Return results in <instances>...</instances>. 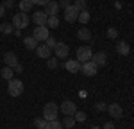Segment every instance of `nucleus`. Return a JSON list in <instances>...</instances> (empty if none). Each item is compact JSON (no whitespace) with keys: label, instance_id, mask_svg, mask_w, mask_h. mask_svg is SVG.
<instances>
[{"label":"nucleus","instance_id":"obj_1","mask_svg":"<svg viewBox=\"0 0 134 129\" xmlns=\"http://www.w3.org/2000/svg\"><path fill=\"white\" fill-rule=\"evenodd\" d=\"M7 93L11 97H20L23 93V83L20 79H11L9 84H7Z\"/></svg>","mask_w":134,"mask_h":129},{"label":"nucleus","instance_id":"obj_2","mask_svg":"<svg viewBox=\"0 0 134 129\" xmlns=\"http://www.w3.org/2000/svg\"><path fill=\"white\" fill-rule=\"evenodd\" d=\"M57 113H59V106L54 104V102H47L45 108H43V118L45 120H55Z\"/></svg>","mask_w":134,"mask_h":129},{"label":"nucleus","instance_id":"obj_3","mask_svg":"<svg viewBox=\"0 0 134 129\" xmlns=\"http://www.w3.org/2000/svg\"><path fill=\"white\" fill-rule=\"evenodd\" d=\"M27 25H29V14H27V13H16V14H14V16H13V27H14V29H25V27H27Z\"/></svg>","mask_w":134,"mask_h":129},{"label":"nucleus","instance_id":"obj_4","mask_svg":"<svg viewBox=\"0 0 134 129\" xmlns=\"http://www.w3.org/2000/svg\"><path fill=\"white\" fill-rule=\"evenodd\" d=\"M75 54H77V61L79 63H86V61H91V49L90 47H79L77 50H75Z\"/></svg>","mask_w":134,"mask_h":129},{"label":"nucleus","instance_id":"obj_5","mask_svg":"<svg viewBox=\"0 0 134 129\" xmlns=\"http://www.w3.org/2000/svg\"><path fill=\"white\" fill-rule=\"evenodd\" d=\"M32 36H34L38 41H47V38L50 36V34H48V27H47V25H36Z\"/></svg>","mask_w":134,"mask_h":129},{"label":"nucleus","instance_id":"obj_6","mask_svg":"<svg viewBox=\"0 0 134 129\" xmlns=\"http://www.w3.org/2000/svg\"><path fill=\"white\" fill-rule=\"evenodd\" d=\"M54 52H55V57H57V59H64V57H68L70 49H68V45H66V43L57 41V45L54 47Z\"/></svg>","mask_w":134,"mask_h":129},{"label":"nucleus","instance_id":"obj_7","mask_svg":"<svg viewBox=\"0 0 134 129\" xmlns=\"http://www.w3.org/2000/svg\"><path fill=\"white\" fill-rule=\"evenodd\" d=\"M97 70H98V66L93 63V61H86V63L81 64V72H82L84 75H88V77L97 75Z\"/></svg>","mask_w":134,"mask_h":129},{"label":"nucleus","instance_id":"obj_8","mask_svg":"<svg viewBox=\"0 0 134 129\" xmlns=\"http://www.w3.org/2000/svg\"><path fill=\"white\" fill-rule=\"evenodd\" d=\"M59 111H63L66 117H73V115H75V111H77V106L73 104L72 100H64L61 106H59Z\"/></svg>","mask_w":134,"mask_h":129},{"label":"nucleus","instance_id":"obj_9","mask_svg":"<svg viewBox=\"0 0 134 129\" xmlns=\"http://www.w3.org/2000/svg\"><path fill=\"white\" fill-rule=\"evenodd\" d=\"M77 18H79V11L73 7V4L68 6V7L64 9V20L70 22V23H73V22H77Z\"/></svg>","mask_w":134,"mask_h":129},{"label":"nucleus","instance_id":"obj_10","mask_svg":"<svg viewBox=\"0 0 134 129\" xmlns=\"http://www.w3.org/2000/svg\"><path fill=\"white\" fill-rule=\"evenodd\" d=\"M47 20H48V14H47L45 11H36V13L32 14V22H34L36 25H47Z\"/></svg>","mask_w":134,"mask_h":129},{"label":"nucleus","instance_id":"obj_11","mask_svg":"<svg viewBox=\"0 0 134 129\" xmlns=\"http://www.w3.org/2000/svg\"><path fill=\"white\" fill-rule=\"evenodd\" d=\"M50 54H52V49H48L45 43H41V45H38V47H36V56H38V57H41V59H48V57H50Z\"/></svg>","mask_w":134,"mask_h":129},{"label":"nucleus","instance_id":"obj_12","mask_svg":"<svg viewBox=\"0 0 134 129\" xmlns=\"http://www.w3.org/2000/svg\"><path fill=\"white\" fill-rule=\"evenodd\" d=\"M107 111H109V115H111L113 118H122V115H124L122 106H120V104H116V102L109 104V106H107Z\"/></svg>","mask_w":134,"mask_h":129},{"label":"nucleus","instance_id":"obj_13","mask_svg":"<svg viewBox=\"0 0 134 129\" xmlns=\"http://www.w3.org/2000/svg\"><path fill=\"white\" fill-rule=\"evenodd\" d=\"M91 61L97 64V66H105V64H107V54H105V52L93 54V56H91Z\"/></svg>","mask_w":134,"mask_h":129},{"label":"nucleus","instance_id":"obj_14","mask_svg":"<svg viewBox=\"0 0 134 129\" xmlns=\"http://www.w3.org/2000/svg\"><path fill=\"white\" fill-rule=\"evenodd\" d=\"M81 64L82 63H79L77 59H70V61L64 63V68H66L70 74H77V72H81Z\"/></svg>","mask_w":134,"mask_h":129},{"label":"nucleus","instance_id":"obj_15","mask_svg":"<svg viewBox=\"0 0 134 129\" xmlns=\"http://www.w3.org/2000/svg\"><path fill=\"white\" fill-rule=\"evenodd\" d=\"M4 63H5V66L14 68V64H18V57H16V54H14V52H5V54H4Z\"/></svg>","mask_w":134,"mask_h":129},{"label":"nucleus","instance_id":"obj_16","mask_svg":"<svg viewBox=\"0 0 134 129\" xmlns=\"http://www.w3.org/2000/svg\"><path fill=\"white\" fill-rule=\"evenodd\" d=\"M45 13L48 14V16H57V11H59V4L57 2H50V4H47L45 6Z\"/></svg>","mask_w":134,"mask_h":129},{"label":"nucleus","instance_id":"obj_17","mask_svg":"<svg viewBox=\"0 0 134 129\" xmlns=\"http://www.w3.org/2000/svg\"><path fill=\"white\" fill-rule=\"evenodd\" d=\"M116 50H118L120 56H129V54H131V45H129L127 41H118Z\"/></svg>","mask_w":134,"mask_h":129},{"label":"nucleus","instance_id":"obj_18","mask_svg":"<svg viewBox=\"0 0 134 129\" xmlns=\"http://www.w3.org/2000/svg\"><path fill=\"white\" fill-rule=\"evenodd\" d=\"M23 45H25L27 49H31V50H36V47H38V40H36L34 36H27V38L23 40Z\"/></svg>","mask_w":134,"mask_h":129},{"label":"nucleus","instance_id":"obj_19","mask_svg":"<svg viewBox=\"0 0 134 129\" xmlns=\"http://www.w3.org/2000/svg\"><path fill=\"white\" fill-rule=\"evenodd\" d=\"M0 32H2V34H13V32H14L13 23H9V22H2V23H0Z\"/></svg>","mask_w":134,"mask_h":129},{"label":"nucleus","instance_id":"obj_20","mask_svg":"<svg viewBox=\"0 0 134 129\" xmlns=\"http://www.w3.org/2000/svg\"><path fill=\"white\" fill-rule=\"evenodd\" d=\"M77 36L82 40V41H88V40H91V32H90V29H86V27H82V29H79V32H77Z\"/></svg>","mask_w":134,"mask_h":129},{"label":"nucleus","instance_id":"obj_21","mask_svg":"<svg viewBox=\"0 0 134 129\" xmlns=\"http://www.w3.org/2000/svg\"><path fill=\"white\" fill-rule=\"evenodd\" d=\"M0 75H2V77H4V79H13V77H14V72H13V68H11V66H4V68H2V70H0Z\"/></svg>","mask_w":134,"mask_h":129},{"label":"nucleus","instance_id":"obj_22","mask_svg":"<svg viewBox=\"0 0 134 129\" xmlns=\"http://www.w3.org/2000/svg\"><path fill=\"white\" fill-rule=\"evenodd\" d=\"M45 129H64V127L59 122V118H55V120H47V127Z\"/></svg>","mask_w":134,"mask_h":129},{"label":"nucleus","instance_id":"obj_23","mask_svg":"<svg viewBox=\"0 0 134 129\" xmlns=\"http://www.w3.org/2000/svg\"><path fill=\"white\" fill-rule=\"evenodd\" d=\"M90 18H91V14H90V11L86 9V11H81V13H79V18H77V22H81V23H84V25H86V23L90 22Z\"/></svg>","mask_w":134,"mask_h":129},{"label":"nucleus","instance_id":"obj_24","mask_svg":"<svg viewBox=\"0 0 134 129\" xmlns=\"http://www.w3.org/2000/svg\"><path fill=\"white\" fill-rule=\"evenodd\" d=\"M47 27H50V29H57V27H59V18H57V16H48V20H47Z\"/></svg>","mask_w":134,"mask_h":129},{"label":"nucleus","instance_id":"obj_25","mask_svg":"<svg viewBox=\"0 0 134 129\" xmlns=\"http://www.w3.org/2000/svg\"><path fill=\"white\" fill-rule=\"evenodd\" d=\"M32 4L31 0H20V9H21V13H27V11H31L32 9Z\"/></svg>","mask_w":134,"mask_h":129},{"label":"nucleus","instance_id":"obj_26","mask_svg":"<svg viewBox=\"0 0 134 129\" xmlns=\"http://www.w3.org/2000/svg\"><path fill=\"white\" fill-rule=\"evenodd\" d=\"M73 7L79 11V13H81V11H86V7H88V2H86V0H75V2H73Z\"/></svg>","mask_w":134,"mask_h":129},{"label":"nucleus","instance_id":"obj_27","mask_svg":"<svg viewBox=\"0 0 134 129\" xmlns=\"http://www.w3.org/2000/svg\"><path fill=\"white\" fill-rule=\"evenodd\" d=\"M61 124H63V127L72 129L73 126H75V118H73V117H66V118H64V120L61 122Z\"/></svg>","mask_w":134,"mask_h":129},{"label":"nucleus","instance_id":"obj_28","mask_svg":"<svg viewBox=\"0 0 134 129\" xmlns=\"http://www.w3.org/2000/svg\"><path fill=\"white\" fill-rule=\"evenodd\" d=\"M86 117H88V115H86L84 111H81V109H77V111H75V115H73L75 122H84V120H86Z\"/></svg>","mask_w":134,"mask_h":129},{"label":"nucleus","instance_id":"obj_29","mask_svg":"<svg viewBox=\"0 0 134 129\" xmlns=\"http://www.w3.org/2000/svg\"><path fill=\"white\" fill-rule=\"evenodd\" d=\"M34 126L38 129H45L47 127V120L45 118H34Z\"/></svg>","mask_w":134,"mask_h":129},{"label":"nucleus","instance_id":"obj_30","mask_svg":"<svg viewBox=\"0 0 134 129\" xmlns=\"http://www.w3.org/2000/svg\"><path fill=\"white\" fill-rule=\"evenodd\" d=\"M107 38H109V40H116V38H118V31H116L114 27H109V29H107Z\"/></svg>","mask_w":134,"mask_h":129},{"label":"nucleus","instance_id":"obj_31","mask_svg":"<svg viewBox=\"0 0 134 129\" xmlns=\"http://www.w3.org/2000/svg\"><path fill=\"white\" fill-rule=\"evenodd\" d=\"M48 68H50V70H55V68H57V57H48Z\"/></svg>","mask_w":134,"mask_h":129},{"label":"nucleus","instance_id":"obj_32","mask_svg":"<svg viewBox=\"0 0 134 129\" xmlns=\"http://www.w3.org/2000/svg\"><path fill=\"white\" fill-rule=\"evenodd\" d=\"M45 45H47L48 49H52V50H54V47L57 45V41H55V40H54L52 36H48V38H47V41H45Z\"/></svg>","mask_w":134,"mask_h":129},{"label":"nucleus","instance_id":"obj_33","mask_svg":"<svg viewBox=\"0 0 134 129\" xmlns=\"http://www.w3.org/2000/svg\"><path fill=\"white\" fill-rule=\"evenodd\" d=\"M95 109H97L98 113H102V111H107V106H105L104 102H98V104H95Z\"/></svg>","mask_w":134,"mask_h":129},{"label":"nucleus","instance_id":"obj_34","mask_svg":"<svg viewBox=\"0 0 134 129\" xmlns=\"http://www.w3.org/2000/svg\"><path fill=\"white\" fill-rule=\"evenodd\" d=\"M31 2H32V4H34V6L38 4V6H41V7H45L47 4H50L52 0H31Z\"/></svg>","mask_w":134,"mask_h":129},{"label":"nucleus","instance_id":"obj_35","mask_svg":"<svg viewBox=\"0 0 134 129\" xmlns=\"http://www.w3.org/2000/svg\"><path fill=\"white\" fill-rule=\"evenodd\" d=\"M57 4H59V7H64V9H66L68 6H72V2H70V0H61V2H57Z\"/></svg>","mask_w":134,"mask_h":129},{"label":"nucleus","instance_id":"obj_36","mask_svg":"<svg viewBox=\"0 0 134 129\" xmlns=\"http://www.w3.org/2000/svg\"><path fill=\"white\" fill-rule=\"evenodd\" d=\"M102 129H114V124H113V122H105Z\"/></svg>","mask_w":134,"mask_h":129},{"label":"nucleus","instance_id":"obj_37","mask_svg":"<svg viewBox=\"0 0 134 129\" xmlns=\"http://www.w3.org/2000/svg\"><path fill=\"white\" fill-rule=\"evenodd\" d=\"M14 70H16L18 74H21V72H23V66H21V64H14Z\"/></svg>","mask_w":134,"mask_h":129},{"label":"nucleus","instance_id":"obj_38","mask_svg":"<svg viewBox=\"0 0 134 129\" xmlns=\"http://www.w3.org/2000/svg\"><path fill=\"white\" fill-rule=\"evenodd\" d=\"M13 6V0H4V7H11Z\"/></svg>","mask_w":134,"mask_h":129},{"label":"nucleus","instance_id":"obj_39","mask_svg":"<svg viewBox=\"0 0 134 129\" xmlns=\"http://www.w3.org/2000/svg\"><path fill=\"white\" fill-rule=\"evenodd\" d=\"M4 14H5V7H4V6H2V4H0V18H2V16H4Z\"/></svg>","mask_w":134,"mask_h":129},{"label":"nucleus","instance_id":"obj_40","mask_svg":"<svg viewBox=\"0 0 134 129\" xmlns=\"http://www.w3.org/2000/svg\"><path fill=\"white\" fill-rule=\"evenodd\" d=\"M90 129H100V127H98V126H91Z\"/></svg>","mask_w":134,"mask_h":129}]
</instances>
